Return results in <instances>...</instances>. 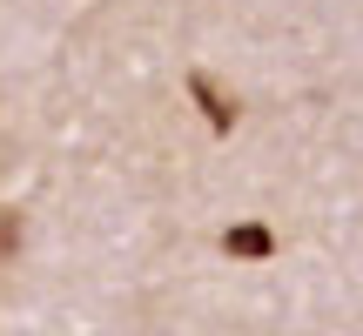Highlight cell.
Wrapping results in <instances>:
<instances>
[{
    "mask_svg": "<svg viewBox=\"0 0 363 336\" xmlns=\"http://www.w3.org/2000/svg\"><path fill=\"white\" fill-rule=\"evenodd\" d=\"M13 249H21V215L0 208V256H13Z\"/></svg>",
    "mask_w": 363,
    "mask_h": 336,
    "instance_id": "6da1fadb",
    "label": "cell"
}]
</instances>
